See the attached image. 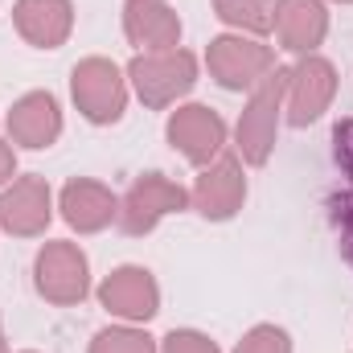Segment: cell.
<instances>
[{
	"instance_id": "obj_4",
	"label": "cell",
	"mask_w": 353,
	"mask_h": 353,
	"mask_svg": "<svg viewBox=\"0 0 353 353\" xmlns=\"http://www.w3.org/2000/svg\"><path fill=\"white\" fill-rule=\"evenodd\" d=\"M33 275H37V292L50 304H79L90 288L87 255L74 243H46L33 263Z\"/></svg>"
},
{
	"instance_id": "obj_10",
	"label": "cell",
	"mask_w": 353,
	"mask_h": 353,
	"mask_svg": "<svg viewBox=\"0 0 353 353\" xmlns=\"http://www.w3.org/2000/svg\"><path fill=\"white\" fill-rule=\"evenodd\" d=\"M169 140H173L193 165H205L210 157L222 152V144H226V123H222L210 107L189 103V107L173 111V119H169Z\"/></svg>"
},
{
	"instance_id": "obj_7",
	"label": "cell",
	"mask_w": 353,
	"mask_h": 353,
	"mask_svg": "<svg viewBox=\"0 0 353 353\" xmlns=\"http://www.w3.org/2000/svg\"><path fill=\"white\" fill-rule=\"evenodd\" d=\"M333 90H337V70H333V62L304 54V62H300V66L292 70V79H288V119H292L296 128H308V123L321 119V111L333 103Z\"/></svg>"
},
{
	"instance_id": "obj_8",
	"label": "cell",
	"mask_w": 353,
	"mask_h": 353,
	"mask_svg": "<svg viewBox=\"0 0 353 353\" xmlns=\"http://www.w3.org/2000/svg\"><path fill=\"white\" fill-rule=\"evenodd\" d=\"M99 300H103L107 312H115L123 321H148V316H157L161 292H157V279L144 267H119L103 279Z\"/></svg>"
},
{
	"instance_id": "obj_12",
	"label": "cell",
	"mask_w": 353,
	"mask_h": 353,
	"mask_svg": "<svg viewBox=\"0 0 353 353\" xmlns=\"http://www.w3.org/2000/svg\"><path fill=\"white\" fill-rule=\"evenodd\" d=\"M123 33L140 50H176L181 41V21L165 0H128L123 4Z\"/></svg>"
},
{
	"instance_id": "obj_22",
	"label": "cell",
	"mask_w": 353,
	"mask_h": 353,
	"mask_svg": "<svg viewBox=\"0 0 353 353\" xmlns=\"http://www.w3.org/2000/svg\"><path fill=\"white\" fill-rule=\"evenodd\" d=\"M333 144H337V165L353 176V119L345 123H337V132H333Z\"/></svg>"
},
{
	"instance_id": "obj_21",
	"label": "cell",
	"mask_w": 353,
	"mask_h": 353,
	"mask_svg": "<svg viewBox=\"0 0 353 353\" xmlns=\"http://www.w3.org/2000/svg\"><path fill=\"white\" fill-rule=\"evenodd\" d=\"M333 218H337V230H341V251L353 263V193H341L333 201Z\"/></svg>"
},
{
	"instance_id": "obj_20",
	"label": "cell",
	"mask_w": 353,
	"mask_h": 353,
	"mask_svg": "<svg viewBox=\"0 0 353 353\" xmlns=\"http://www.w3.org/2000/svg\"><path fill=\"white\" fill-rule=\"evenodd\" d=\"M161 353H218V345H214L210 337H201V333L181 329V333H169V337H165V350Z\"/></svg>"
},
{
	"instance_id": "obj_6",
	"label": "cell",
	"mask_w": 353,
	"mask_h": 353,
	"mask_svg": "<svg viewBox=\"0 0 353 353\" xmlns=\"http://www.w3.org/2000/svg\"><path fill=\"white\" fill-rule=\"evenodd\" d=\"M271 50L247 37H218L210 41V74L226 90H251L271 74Z\"/></svg>"
},
{
	"instance_id": "obj_19",
	"label": "cell",
	"mask_w": 353,
	"mask_h": 353,
	"mask_svg": "<svg viewBox=\"0 0 353 353\" xmlns=\"http://www.w3.org/2000/svg\"><path fill=\"white\" fill-rule=\"evenodd\" d=\"M234 353H292V341H288L283 329H275V325H259V329H251V333L239 341V350Z\"/></svg>"
},
{
	"instance_id": "obj_5",
	"label": "cell",
	"mask_w": 353,
	"mask_h": 353,
	"mask_svg": "<svg viewBox=\"0 0 353 353\" xmlns=\"http://www.w3.org/2000/svg\"><path fill=\"white\" fill-rule=\"evenodd\" d=\"M185 201H189V193H185L181 185H173L169 176L144 173L132 189H128V197H123V205H119V222H123L128 234H148L165 214L185 210Z\"/></svg>"
},
{
	"instance_id": "obj_11",
	"label": "cell",
	"mask_w": 353,
	"mask_h": 353,
	"mask_svg": "<svg viewBox=\"0 0 353 353\" xmlns=\"http://www.w3.org/2000/svg\"><path fill=\"white\" fill-rule=\"evenodd\" d=\"M0 226L33 239L50 226V185L41 176H21L12 181L8 193H0Z\"/></svg>"
},
{
	"instance_id": "obj_18",
	"label": "cell",
	"mask_w": 353,
	"mask_h": 353,
	"mask_svg": "<svg viewBox=\"0 0 353 353\" xmlns=\"http://www.w3.org/2000/svg\"><path fill=\"white\" fill-rule=\"evenodd\" d=\"M90 353H157V341L136 329H103L90 341Z\"/></svg>"
},
{
	"instance_id": "obj_25",
	"label": "cell",
	"mask_w": 353,
	"mask_h": 353,
	"mask_svg": "<svg viewBox=\"0 0 353 353\" xmlns=\"http://www.w3.org/2000/svg\"><path fill=\"white\" fill-rule=\"evenodd\" d=\"M341 4H350V0H341Z\"/></svg>"
},
{
	"instance_id": "obj_23",
	"label": "cell",
	"mask_w": 353,
	"mask_h": 353,
	"mask_svg": "<svg viewBox=\"0 0 353 353\" xmlns=\"http://www.w3.org/2000/svg\"><path fill=\"white\" fill-rule=\"evenodd\" d=\"M12 169H17V157H12V148H8V144H0V185L12 176Z\"/></svg>"
},
{
	"instance_id": "obj_2",
	"label": "cell",
	"mask_w": 353,
	"mask_h": 353,
	"mask_svg": "<svg viewBox=\"0 0 353 353\" xmlns=\"http://www.w3.org/2000/svg\"><path fill=\"white\" fill-rule=\"evenodd\" d=\"M288 79H292V70L275 66V74H267L255 87L243 119H239V148H243V161H251V165H267V157L275 148V111L288 94Z\"/></svg>"
},
{
	"instance_id": "obj_9",
	"label": "cell",
	"mask_w": 353,
	"mask_h": 353,
	"mask_svg": "<svg viewBox=\"0 0 353 353\" xmlns=\"http://www.w3.org/2000/svg\"><path fill=\"white\" fill-rule=\"evenodd\" d=\"M243 197H247V181H243V165L234 157H222L214 169L197 176L193 185V205L210 218V222H226L243 210Z\"/></svg>"
},
{
	"instance_id": "obj_16",
	"label": "cell",
	"mask_w": 353,
	"mask_h": 353,
	"mask_svg": "<svg viewBox=\"0 0 353 353\" xmlns=\"http://www.w3.org/2000/svg\"><path fill=\"white\" fill-rule=\"evenodd\" d=\"M62 214H66V222L74 226V230H103L115 214H119V201L111 197V189L107 185H99V181H70L66 189H62Z\"/></svg>"
},
{
	"instance_id": "obj_15",
	"label": "cell",
	"mask_w": 353,
	"mask_h": 353,
	"mask_svg": "<svg viewBox=\"0 0 353 353\" xmlns=\"http://www.w3.org/2000/svg\"><path fill=\"white\" fill-rule=\"evenodd\" d=\"M8 132L17 144L25 148H50L62 132V111H58V99L50 90H33L25 94L12 111H8Z\"/></svg>"
},
{
	"instance_id": "obj_3",
	"label": "cell",
	"mask_w": 353,
	"mask_h": 353,
	"mask_svg": "<svg viewBox=\"0 0 353 353\" xmlns=\"http://www.w3.org/2000/svg\"><path fill=\"white\" fill-rule=\"evenodd\" d=\"M70 90H74L79 111L87 115L90 123H115L123 115L128 90H123V79H119L115 62H107V58L79 62L74 74H70Z\"/></svg>"
},
{
	"instance_id": "obj_14",
	"label": "cell",
	"mask_w": 353,
	"mask_h": 353,
	"mask_svg": "<svg viewBox=\"0 0 353 353\" xmlns=\"http://www.w3.org/2000/svg\"><path fill=\"white\" fill-rule=\"evenodd\" d=\"M275 33L283 50L312 54L329 33V12L321 0H275Z\"/></svg>"
},
{
	"instance_id": "obj_24",
	"label": "cell",
	"mask_w": 353,
	"mask_h": 353,
	"mask_svg": "<svg viewBox=\"0 0 353 353\" xmlns=\"http://www.w3.org/2000/svg\"><path fill=\"white\" fill-rule=\"evenodd\" d=\"M0 353H8V345H4V329H0Z\"/></svg>"
},
{
	"instance_id": "obj_17",
	"label": "cell",
	"mask_w": 353,
	"mask_h": 353,
	"mask_svg": "<svg viewBox=\"0 0 353 353\" xmlns=\"http://www.w3.org/2000/svg\"><path fill=\"white\" fill-rule=\"evenodd\" d=\"M214 12L247 33H267L275 25V0H214Z\"/></svg>"
},
{
	"instance_id": "obj_1",
	"label": "cell",
	"mask_w": 353,
	"mask_h": 353,
	"mask_svg": "<svg viewBox=\"0 0 353 353\" xmlns=\"http://www.w3.org/2000/svg\"><path fill=\"white\" fill-rule=\"evenodd\" d=\"M128 79L136 83L140 99L148 107H169L173 99H181L197 79V62L185 50H161V54H140L128 66Z\"/></svg>"
},
{
	"instance_id": "obj_13",
	"label": "cell",
	"mask_w": 353,
	"mask_h": 353,
	"mask_svg": "<svg viewBox=\"0 0 353 353\" xmlns=\"http://www.w3.org/2000/svg\"><path fill=\"white\" fill-rule=\"evenodd\" d=\"M17 29L37 50H58L74 29V4L70 0H17L12 8Z\"/></svg>"
}]
</instances>
